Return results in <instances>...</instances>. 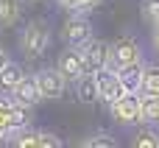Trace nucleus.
Wrapping results in <instances>:
<instances>
[{"mask_svg":"<svg viewBox=\"0 0 159 148\" xmlns=\"http://www.w3.org/2000/svg\"><path fill=\"white\" fill-rule=\"evenodd\" d=\"M131 148H159V132L154 126L137 129L134 137H131Z\"/></svg>","mask_w":159,"mask_h":148,"instance_id":"nucleus-15","label":"nucleus"},{"mask_svg":"<svg viewBox=\"0 0 159 148\" xmlns=\"http://www.w3.org/2000/svg\"><path fill=\"white\" fill-rule=\"evenodd\" d=\"M98 6H101V0H61V8H67L70 14H81V17H87Z\"/></svg>","mask_w":159,"mask_h":148,"instance_id":"nucleus-20","label":"nucleus"},{"mask_svg":"<svg viewBox=\"0 0 159 148\" xmlns=\"http://www.w3.org/2000/svg\"><path fill=\"white\" fill-rule=\"evenodd\" d=\"M81 56H84V76H95L98 70L109 67V42L92 39L89 45L81 48Z\"/></svg>","mask_w":159,"mask_h":148,"instance_id":"nucleus-7","label":"nucleus"},{"mask_svg":"<svg viewBox=\"0 0 159 148\" xmlns=\"http://www.w3.org/2000/svg\"><path fill=\"white\" fill-rule=\"evenodd\" d=\"M143 73H145V62H137L131 67L117 70V78H120V84H123V90L129 95H140V90H143Z\"/></svg>","mask_w":159,"mask_h":148,"instance_id":"nucleus-10","label":"nucleus"},{"mask_svg":"<svg viewBox=\"0 0 159 148\" xmlns=\"http://www.w3.org/2000/svg\"><path fill=\"white\" fill-rule=\"evenodd\" d=\"M61 39L67 42V48H75L81 50L84 45H89L95 36H92V22L81 14H70L61 25Z\"/></svg>","mask_w":159,"mask_h":148,"instance_id":"nucleus-3","label":"nucleus"},{"mask_svg":"<svg viewBox=\"0 0 159 148\" xmlns=\"http://www.w3.org/2000/svg\"><path fill=\"white\" fill-rule=\"evenodd\" d=\"M50 45V28L45 20H31L20 31V50L25 59H39Z\"/></svg>","mask_w":159,"mask_h":148,"instance_id":"nucleus-1","label":"nucleus"},{"mask_svg":"<svg viewBox=\"0 0 159 148\" xmlns=\"http://www.w3.org/2000/svg\"><path fill=\"white\" fill-rule=\"evenodd\" d=\"M36 87L42 92V101H59L67 92V78L56 70V67H42L39 73H34Z\"/></svg>","mask_w":159,"mask_h":148,"instance_id":"nucleus-4","label":"nucleus"},{"mask_svg":"<svg viewBox=\"0 0 159 148\" xmlns=\"http://www.w3.org/2000/svg\"><path fill=\"white\" fill-rule=\"evenodd\" d=\"M112 112V120L117 126H137L143 123V104H140V95H123L117 104L109 106Z\"/></svg>","mask_w":159,"mask_h":148,"instance_id":"nucleus-5","label":"nucleus"},{"mask_svg":"<svg viewBox=\"0 0 159 148\" xmlns=\"http://www.w3.org/2000/svg\"><path fill=\"white\" fill-rule=\"evenodd\" d=\"M31 120H34V109H28V106H14V112H11L14 134L22 132V129H31Z\"/></svg>","mask_w":159,"mask_h":148,"instance_id":"nucleus-19","label":"nucleus"},{"mask_svg":"<svg viewBox=\"0 0 159 148\" xmlns=\"http://www.w3.org/2000/svg\"><path fill=\"white\" fill-rule=\"evenodd\" d=\"M56 70H59V73L67 78V84H75V81L84 76V56H81V50H75V48H67L64 53H59Z\"/></svg>","mask_w":159,"mask_h":148,"instance_id":"nucleus-8","label":"nucleus"},{"mask_svg":"<svg viewBox=\"0 0 159 148\" xmlns=\"http://www.w3.org/2000/svg\"><path fill=\"white\" fill-rule=\"evenodd\" d=\"M140 95H154V98H159V64H145Z\"/></svg>","mask_w":159,"mask_h":148,"instance_id":"nucleus-18","label":"nucleus"},{"mask_svg":"<svg viewBox=\"0 0 159 148\" xmlns=\"http://www.w3.org/2000/svg\"><path fill=\"white\" fill-rule=\"evenodd\" d=\"M39 143H42V132H34V129H22L8 140L11 148H39Z\"/></svg>","mask_w":159,"mask_h":148,"instance_id":"nucleus-16","label":"nucleus"},{"mask_svg":"<svg viewBox=\"0 0 159 148\" xmlns=\"http://www.w3.org/2000/svg\"><path fill=\"white\" fill-rule=\"evenodd\" d=\"M151 48L159 53V25H154V31H151Z\"/></svg>","mask_w":159,"mask_h":148,"instance_id":"nucleus-24","label":"nucleus"},{"mask_svg":"<svg viewBox=\"0 0 159 148\" xmlns=\"http://www.w3.org/2000/svg\"><path fill=\"white\" fill-rule=\"evenodd\" d=\"M22 17V0H0V31L14 28Z\"/></svg>","mask_w":159,"mask_h":148,"instance_id":"nucleus-12","label":"nucleus"},{"mask_svg":"<svg viewBox=\"0 0 159 148\" xmlns=\"http://www.w3.org/2000/svg\"><path fill=\"white\" fill-rule=\"evenodd\" d=\"M143 20L148 25H159V0H143Z\"/></svg>","mask_w":159,"mask_h":148,"instance_id":"nucleus-22","label":"nucleus"},{"mask_svg":"<svg viewBox=\"0 0 159 148\" xmlns=\"http://www.w3.org/2000/svg\"><path fill=\"white\" fill-rule=\"evenodd\" d=\"M95 84H98V101H103L106 106H112V104H117L123 95H129V92L123 90L117 73L109 70V67H103V70L95 73Z\"/></svg>","mask_w":159,"mask_h":148,"instance_id":"nucleus-6","label":"nucleus"},{"mask_svg":"<svg viewBox=\"0 0 159 148\" xmlns=\"http://www.w3.org/2000/svg\"><path fill=\"white\" fill-rule=\"evenodd\" d=\"M22 78H25V70H22L17 62H8V64L0 70V95H11Z\"/></svg>","mask_w":159,"mask_h":148,"instance_id":"nucleus-11","label":"nucleus"},{"mask_svg":"<svg viewBox=\"0 0 159 148\" xmlns=\"http://www.w3.org/2000/svg\"><path fill=\"white\" fill-rule=\"evenodd\" d=\"M70 148H89V143H87V140H81V143H75V146H70Z\"/></svg>","mask_w":159,"mask_h":148,"instance_id":"nucleus-26","label":"nucleus"},{"mask_svg":"<svg viewBox=\"0 0 159 148\" xmlns=\"http://www.w3.org/2000/svg\"><path fill=\"white\" fill-rule=\"evenodd\" d=\"M39 148H64V146H61V140H59L53 132H42V143H39Z\"/></svg>","mask_w":159,"mask_h":148,"instance_id":"nucleus-23","label":"nucleus"},{"mask_svg":"<svg viewBox=\"0 0 159 148\" xmlns=\"http://www.w3.org/2000/svg\"><path fill=\"white\" fill-rule=\"evenodd\" d=\"M143 62V48L134 36H120L109 45V70H123V67H131Z\"/></svg>","mask_w":159,"mask_h":148,"instance_id":"nucleus-2","label":"nucleus"},{"mask_svg":"<svg viewBox=\"0 0 159 148\" xmlns=\"http://www.w3.org/2000/svg\"><path fill=\"white\" fill-rule=\"evenodd\" d=\"M89 148H117V140L109 134V132H95L92 137H87Z\"/></svg>","mask_w":159,"mask_h":148,"instance_id":"nucleus-21","label":"nucleus"},{"mask_svg":"<svg viewBox=\"0 0 159 148\" xmlns=\"http://www.w3.org/2000/svg\"><path fill=\"white\" fill-rule=\"evenodd\" d=\"M39 101H42V92H39V87H36V78H34V76H25V78L17 84V90L11 92V104H14V106H28V109H34Z\"/></svg>","mask_w":159,"mask_h":148,"instance_id":"nucleus-9","label":"nucleus"},{"mask_svg":"<svg viewBox=\"0 0 159 148\" xmlns=\"http://www.w3.org/2000/svg\"><path fill=\"white\" fill-rule=\"evenodd\" d=\"M31 3H36V0H31Z\"/></svg>","mask_w":159,"mask_h":148,"instance_id":"nucleus-27","label":"nucleus"},{"mask_svg":"<svg viewBox=\"0 0 159 148\" xmlns=\"http://www.w3.org/2000/svg\"><path fill=\"white\" fill-rule=\"evenodd\" d=\"M8 62H11V59H8V50H6V48L0 45V70H3V67H6Z\"/></svg>","mask_w":159,"mask_h":148,"instance_id":"nucleus-25","label":"nucleus"},{"mask_svg":"<svg viewBox=\"0 0 159 148\" xmlns=\"http://www.w3.org/2000/svg\"><path fill=\"white\" fill-rule=\"evenodd\" d=\"M59 3H61V0H59Z\"/></svg>","mask_w":159,"mask_h":148,"instance_id":"nucleus-28","label":"nucleus"},{"mask_svg":"<svg viewBox=\"0 0 159 148\" xmlns=\"http://www.w3.org/2000/svg\"><path fill=\"white\" fill-rule=\"evenodd\" d=\"M11 112H14V104L11 98L0 95V143H8L14 137V126H11Z\"/></svg>","mask_w":159,"mask_h":148,"instance_id":"nucleus-14","label":"nucleus"},{"mask_svg":"<svg viewBox=\"0 0 159 148\" xmlns=\"http://www.w3.org/2000/svg\"><path fill=\"white\" fill-rule=\"evenodd\" d=\"M75 98H78L84 106H89V104L98 101V84H95V76H81V78L75 81Z\"/></svg>","mask_w":159,"mask_h":148,"instance_id":"nucleus-13","label":"nucleus"},{"mask_svg":"<svg viewBox=\"0 0 159 148\" xmlns=\"http://www.w3.org/2000/svg\"><path fill=\"white\" fill-rule=\"evenodd\" d=\"M140 104H143V123L145 126H159V98L154 95H140Z\"/></svg>","mask_w":159,"mask_h":148,"instance_id":"nucleus-17","label":"nucleus"}]
</instances>
